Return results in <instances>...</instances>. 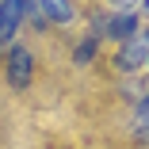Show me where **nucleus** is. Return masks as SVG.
<instances>
[{"mask_svg": "<svg viewBox=\"0 0 149 149\" xmlns=\"http://www.w3.org/2000/svg\"><path fill=\"white\" fill-rule=\"evenodd\" d=\"M31 73H35V54L27 46H12V54H8V84L12 88H27L31 84Z\"/></svg>", "mask_w": 149, "mask_h": 149, "instance_id": "f257e3e1", "label": "nucleus"}, {"mask_svg": "<svg viewBox=\"0 0 149 149\" xmlns=\"http://www.w3.org/2000/svg\"><path fill=\"white\" fill-rule=\"evenodd\" d=\"M145 42H149V31H145Z\"/></svg>", "mask_w": 149, "mask_h": 149, "instance_id": "9d476101", "label": "nucleus"}, {"mask_svg": "<svg viewBox=\"0 0 149 149\" xmlns=\"http://www.w3.org/2000/svg\"><path fill=\"white\" fill-rule=\"evenodd\" d=\"M23 23V0H0V46H12Z\"/></svg>", "mask_w": 149, "mask_h": 149, "instance_id": "7ed1b4c3", "label": "nucleus"}, {"mask_svg": "<svg viewBox=\"0 0 149 149\" xmlns=\"http://www.w3.org/2000/svg\"><path fill=\"white\" fill-rule=\"evenodd\" d=\"M115 12H138V0H111Z\"/></svg>", "mask_w": 149, "mask_h": 149, "instance_id": "6e6552de", "label": "nucleus"}, {"mask_svg": "<svg viewBox=\"0 0 149 149\" xmlns=\"http://www.w3.org/2000/svg\"><path fill=\"white\" fill-rule=\"evenodd\" d=\"M145 65H149V61H145Z\"/></svg>", "mask_w": 149, "mask_h": 149, "instance_id": "9b49d317", "label": "nucleus"}, {"mask_svg": "<svg viewBox=\"0 0 149 149\" xmlns=\"http://www.w3.org/2000/svg\"><path fill=\"white\" fill-rule=\"evenodd\" d=\"M145 61H149V42H145V35H134V38H126L123 46H118L115 65L123 69V73H134V69H141Z\"/></svg>", "mask_w": 149, "mask_h": 149, "instance_id": "f03ea898", "label": "nucleus"}, {"mask_svg": "<svg viewBox=\"0 0 149 149\" xmlns=\"http://www.w3.org/2000/svg\"><path fill=\"white\" fill-rule=\"evenodd\" d=\"M92 54H96V35H92V38H84V42L77 46L73 61H77V65H84V61H92Z\"/></svg>", "mask_w": 149, "mask_h": 149, "instance_id": "423d86ee", "label": "nucleus"}, {"mask_svg": "<svg viewBox=\"0 0 149 149\" xmlns=\"http://www.w3.org/2000/svg\"><path fill=\"white\" fill-rule=\"evenodd\" d=\"M38 12L54 23H69L73 19V4L69 0H38Z\"/></svg>", "mask_w": 149, "mask_h": 149, "instance_id": "39448f33", "label": "nucleus"}, {"mask_svg": "<svg viewBox=\"0 0 149 149\" xmlns=\"http://www.w3.org/2000/svg\"><path fill=\"white\" fill-rule=\"evenodd\" d=\"M138 12H141V15L149 19V0H138Z\"/></svg>", "mask_w": 149, "mask_h": 149, "instance_id": "1a4fd4ad", "label": "nucleus"}, {"mask_svg": "<svg viewBox=\"0 0 149 149\" xmlns=\"http://www.w3.org/2000/svg\"><path fill=\"white\" fill-rule=\"evenodd\" d=\"M138 130H149V96H145L141 107H138Z\"/></svg>", "mask_w": 149, "mask_h": 149, "instance_id": "0eeeda50", "label": "nucleus"}, {"mask_svg": "<svg viewBox=\"0 0 149 149\" xmlns=\"http://www.w3.org/2000/svg\"><path fill=\"white\" fill-rule=\"evenodd\" d=\"M103 31H107L111 38H118V42H126V38L138 35V15H134V12H115V15L103 23Z\"/></svg>", "mask_w": 149, "mask_h": 149, "instance_id": "20e7f679", "label": "nucleus"}]
</instances>
